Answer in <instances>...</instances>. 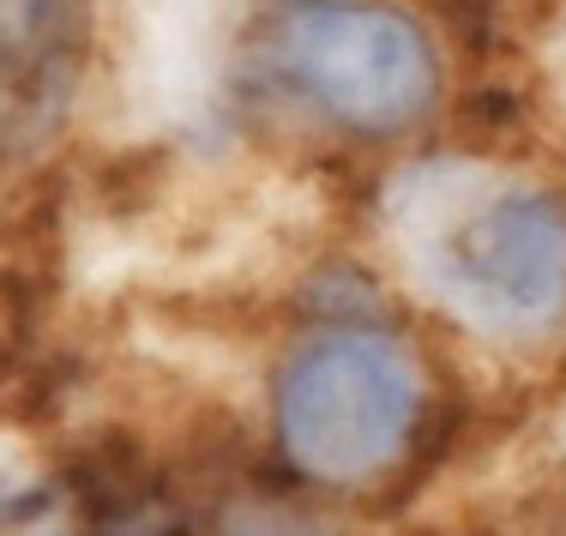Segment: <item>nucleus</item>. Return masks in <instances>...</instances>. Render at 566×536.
I'll return each instance as SVG.
<instances>
[{
  "mask_svg": "<svg viewBox=\"0 0 566 536\" xmlns=\"http://www.w3.org/2000/svg\"><path fill=\"white\" fill-rule=\"evenodd\" d=\"M248 73L349 139H403L440 103V55L392 0H260Z\"/></svg>",
  "mask_w": 566,
  "mask_h": 536,
  "instance_id": "nucleus-1",
  "label": "nucleus"
},
{
  "mask_svg": "<svg viewBox=\"0 0 566 536\" xmlns=\"http://www.w3.org/2000/svg\"><path fill=\"white\" fill-rule=\"evenodd\" d=\"M422 417L416 361L380 332H319L277 368V446L319 488H368Z\"/></svg>",
  "mask_w": 566,
  "mask_h": 536,
  "instance_id": "nucleus-2",
  "label": "nucleus"
},
{
  "mask_svg": "<svg viewBox=\"0 0 566 536\" xmlns=\"http://www.w3.org/2000/svg\"><path fill=\"white\" fill-rule=\"evenodd\" d=\"M440 290L489 332H543L566 314V199L543 187L470 206L434 248Z\"/></svg>",
  "mask_w": 566,
  "mask_h": 536,
  "instance_id": "nucleus-3",
  "label": "nucleus"
},
{
  "mask_svg": "<svg viewBox=\"0 0 566 536\" xmlns=\"http://www.w3.org/2000/svg\"><path fill=\"white\" fill-rule=\"evenodd\" d=\"M85 49V0H0V127L43 133L66 109Z\"/></svg>",
  "mask_w": 566,
  "mask_h": 536,
  "instance_id": "nucleus-4",
  "label": "nucleus"
},
{
  "mask_svg": "<svg viewBox=\"0 0 566 536\" xmlns=\"http://www.w3.org/2000/svg\"><path fill=\"white\" fill-rule=\"evenodd\" d=\"M440 12L458 24V36L482 43V36L494 31V19H501V0H440Z\"/></svg>",
  "mask_w": 566,
  "mask_h": 536,
  "instance_id": "nucleus-5",
  "label": "nucleus"
},
{
  "mask_svg": "<svg viewBox=\"0 0 566 536\" xmlns=\"http://www.w3.org/2000/svg\"><path fill=\"white\" fill-rule=\"evenodd\" d=\"M36 501H43V494H31V488H19V482H7V476H0V530H7V525H19L24 513H36Z\"/></svg>",
  "mask_w": 566,
  "mask_h": 536,
  "instance_id": "nucleus-6",
  "label": "nucleus"
}]
</instances>
